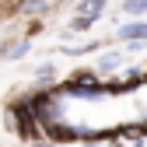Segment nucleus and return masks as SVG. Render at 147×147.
<instances>
[{
  "label": "nucleus",
  "mask_w": 147,
  "mask_h": 147,
  "mask_svg": "<svg viewBox=\"0 0 147 147\" xmlns=\"http://www.w3.org/2000/svg\"><path fill=\"white\" fill-rule=\"evenodd\" d=\"M105 11V0H81L77 4V18H88L91 25H95V18H102Z\"/></svg>",
  "instance_id": "f257e3e1"
},
{
  "label": "nucleus",
  "mask_w": 147,
  "mask_h": 147,
  "mask_svg": "<svg viewBox=\"0 0 147 147\" xmlns=\"http://www.w3.org/2000/svg\"><path fill=\"white\" fill-rule=\"evenodd\" d=\"M119 35H123V39H137V42H140V39H147V25H144V21H130V25L119 28Z\"/></svg>",
  "instance_id": "f03ea898"
},
{
  "label": "nucleus",
  "mask_w": 147,
  "mask_h": 147,
  "mask_svg": "<svg viewBox=\"0 0 147 147\" xmlns=\"http://www.w3.org/2000/svg\"><path fill=\"white\" fill-rule=\"evenodd\" d=\"M123 11H126V14H133V18H140V14H147V0H126Z\"/></svg>",
  "instance_id": "7ed1b4c3"
},
{
  "label": "nucleus",
  "mask_w": 147,
  "mask_h": 147,
  "mask_svg": "<svg viewBox=\"0 0 147 147\" xmlns=\"http://www.w3.org/2000/svg\"><path fill=\"white\" fill-rule=\"evenodd\" d=\"M116 67H119V56H105V60L98 63V70H102V74H109V70H116Z\"/></svg>",
  "instance_id": "20e7f679"
},
{
  "label": "nucleus",
  "mask_w": 147,
  "mask_h": 147,
  "mask_svg": "<svg viewBox=\"0 0 147 147\" xmlns=\"http://www.w3.org/2000/svg\"><path fill=\"white\" fill-rule=\"evenodd\" d=\"M25 7H28V11H46L49 4H46V0H32V4H25Z\"/></svg>",
  "instance_id": "39448f33"
},
{
  "label": "nucleus",
  "mask_w": 147,
  "mask_h": 147,
  "mask_svg": "<svg viewBox=\"0 0 147 147\" xmlns=\"http://www.w3.org/2000/svg\"><path fill=\"white\" fill-rule=\"evenodd\" d=\"M0 56H4V46H0Z\"/></svg>",
  "instance_id": "423d86ee"
}]
</instances>
